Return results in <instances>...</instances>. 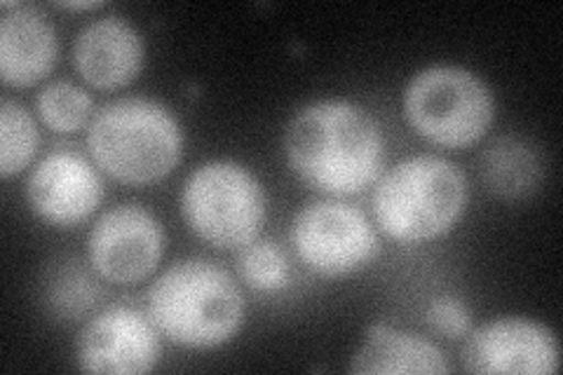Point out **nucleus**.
Segmentation results:
<instances>
[{
	"label": "nucleus",
	"mask_w": 563,
	"mask_h": 375,
	"mask_svg": "<svg viewBox=\"0 0 563 375\" xmlns=\"http://www.w3.org/2000/svg\"><path fill=\"white\" fill-rule=\"evenodd\" d=\"M289 169L329 198H350L376 186L385 172V136L364 106L320 99L296 111L285 130Z\"/></svg>",
	"instance_id": "1"
},
{
	"label": "nucleus",
	"mask_w": 563,
	"mask_h": 375,
	"mask_svg": "<svg viewBox=\"0 0 563 375\" xmlns=\"http://www.w3.org/2000/svg\"><path fill=\"white\" fill-rule=\"evenodd\" d=\"M146 312L165 338L188 350L233 341L244 321V298L225 267L186 258L169 265L146 291Z\"/></svg>",
	"instance_id": "2"
},
{
	"label": "nucleus",
	"mask_w": 563,
	"mask_h": 375,
	"mask_svg": "<svg viewBox=\"0 0 563 375\" xmlns=\"http://www.w3.org/2000/svg\"><path fill=\"white\" fill-rule=\"evenodd\" d=\"M85 141L95 165L128 186L163 181L184 153L179 120L151 97H120L103 103L87 124Z\"/></svg>",
	"instance_id": "3"
},
{
	"label": "nucleus",
	"mask_w": 563,
	"mask_h": 375,
	"mask_svg": "<svg viewBox=\"0 0 563 375\" xmlns=\"http://www.w3.org/2000/svg\"><path fill=\"white\" fill-rule=\"evenodd\" d=\"M467 205L465 174L446 157L413 155L383 172L372 209L380 232L401 244L430 242L461 221Z\"/></svg>",
	"instance_id": "4"
},
{
	"label": "nucleus",
	"mask_w": 563,
	"mask_h": 375,
	"mask_svg": "<svg viewBox=\"0 0 563 375\" xmlns=\"http://www.w3.org/2000/svg\"><path fill=\"white\" fill-rule=\"evenodd\" d=\"M401 106L409 128L442 148L477 144L496 118L490 87L474 70L451 64L418 70L404 87Z\"/></svg>",
	"instance_id": "5"
},
{
	"label": "nucleus",
	"mask_w": 563,
	"mask_h": 375,
	"mask_svg": "<svg viewBox=\"0 0 563 375\" xmlns=\"http://www.w3.org/2000/svg\"><path fill=\"white\" fill-rule=\"evenodd\" d=\"M181 217L202 242L240 252L258 240L268 217V195L250 167L235 159H211L186 178Z\"/></svg>",
	"instance_id": "6"
},
{
	"label": "nucleus",
	"mask_w": 563,
	"mask_h": 375,
	"mask_svg": "<svg viewBox=\"0 0 563 375\" xmlns=\"http://www.w3.org/2000/svg\"><path fill=\"white\" fill-rule=\"evenodd\" d=\"M289 240L296 256L322 277H345L380 254V240L366 213L339 198L296 211Z\"/></svg>",
	"instance_id": "7"
},
{
	"label": "nucleus",
	"mask_w": 563,
	"mask_h": 375,
	"mask_svg": "<svg viewBox=\"0 0 563 375\" xmlns=\"http://www.w3.org/2000/svg\"><path fill=\"white\" fill-rule=\"evenodd\" d=\"M165 254V230L141 205H118L90 228L87 263L92 271L118 287L148 279Z\"/></svg>",
	"instance_id": "8"
},
{
	"label": "nucleus",
	"mask_w": 563,
	"mask_h": 375,
	"mask_svg": "<svg viewBox=\"0 0 563 375\" xmlns=\"http://www.w3.org/2000/svg\"><path fill=\"white\" fill-rule=\"evenodd\" d=\"M161 354V331L148 312L132 306H111L92 315L76 343L78 368L101 375L148 373Z\"/></svg>",
	"instance_id": "9"
},
{
	"label": "nucleus",
	"mask_w": 563,
	"mask_h": 375,
	"mask_svg": "<svg viewBox=\"0 0 563 375\" xmlns=\"http://www.w3.org/2000/svg\"><path fill=\"white\" fill-rule=\"evenodd\" d=\"M461 360L467 373L552 375L561 366L554 331L528 317H498L470 331Z\"/></svg>",
	"instance_id": "10"
},
{
	"label": "nucleus",
	"mask_w": 563,
	"mask_h": 375,
	"mask_svg": "<svg viewBox=\"0 0 563 375\" xmlns=\"http://www.w3.org/2000/svg\"><path fill=\"white\" fill-rule=\"evenodd\" d=\"M103 200V181L90 159L74 148L47 153L26 178V202L41 221L70 228L87 221Z\"/></svg>",
	"instance_id": "11"
},
{
	"label": "nucleus",
	"mask_w": 563,
	"mask_h": 375,
	"mask_svg": "<svg viewBox=\"0 0 563 375\" xmlns=\"http://www.w3.org/2000/svg\"><path fill=\"white\" fill-rule=\"evenodd\" d=\"M74 66L97 89L125 87L144 68V41L122 16H99L80 29L74 43Z\"/></svg>",
	"instance_id": "12"
},
{
	"label": "nucleus",
	"mask_w": 563,
	"mask_h": 375,
	"mask_svg": "<svg viewBox=\"0 0 563 375\" xmlns=\"http://www.w3.org/2000/svg\"><path fill=\"white\" fill-rule=\"evenodd\" d=\"M0 8V78L8 87L41 82L59 57L55 24L35 5L3 3Z\"/></svg>",
	"instance_id": "13"
},
{
	"label": "nucleus",
	"mask_w": 563,
	"mask_h": 375,
	"mask_svg": "<svg viewBox=\"0 0 563 375\" xmlns=\"http://www.w3.org/2000/svg\"><path fill=\"white\" fill-rule=\"evenodd\" d=\"M444 352L426 335L393 329L387 324L368 327L362 348L352 356L350 373L360 375H413L449 373Z\"/></svg>",
	"instance_id": "14"
},
{
	"label": "nucleus",
	"mask_w": 563,
	"mask_h": 375,
	"mask_svg": "<svg viewBox=\"0 0 563 375\" xmlns=\"http://www.w3.org/2000/svg\"><path fill=\"white\" fill-rule=\"evenodd\" d=\"M486 188L503 200H519L531 195L542 181L538 151L517 134L493 139L479 159Z\"/></svg>",
	"instance_id": "15"
},
{
	"label": "nucleus",
	"mask_w": 563,
	"mask_h": 375,
	"mask_svg": "<svg viewBox=\"0 0 563 375\" xmlns=\"http://www.w3.org/2000/svg\"><path fill=\"white\" fill-rule=\"evenodd\" d=\"M103 298L99 282L78 258H66L49 267L43 282V306L47 315L70 324L92 315Z\"/></svg>",
	"instance_id": "16"
},
{
	"label": "nucleus",
	"mask_w": 563,
	"mask_h": 375,
	"mask_svg": "<svg viewBox=\"0 0 563 375\" xmlns=\"http://www.w3.org/2000/svg\"><path fill=\"white\" fill-rule=\"evenodd\" d=\"M41 148V132L20 101H0V176L12 178L31 165Z\"/></svg>",
	"instance_id": "17"
},
{
	"label": "nucleus",
	"mask_w": 563,
	"mask_h": 375,
	"mask_svg": "<svg viewBox=\"0 0 563 375\" xmlns=\"http://www.w3.org/2000/svg\"><path fill=\"white\" fill-rule=\"evenodd\" d=\"M35 111L52 132L70 134L90 124L95 101L90 92L76 82L52 80L35 97Z\"/></svg>",
	"instance_id": "18"
},
{
	"label": "nucleus",
	"mask_w": 563,
	"mask_h": 375,
	"mask_svg": "<svg viewBox=\"0 0 563 375\" xmlns=\"http://www.w3.org/2000/svg\"><path fill=\"white\" fill-rule=\"evenodd\" d=\"M238 275L246 287L261 294H277L287 289L291 265L287 254L273 240H254L238 252Z\"/></svg>",
	"instance_id": "19"
},
{
	"label": "nucleus",
	"mask_w": 563,
	"mask_h": 375,
	"mask_svg": "<svg viewBox=\"0 0 563 375\" xmlns=\"http://www.w3.org/2000/svg\"><path fill=\"white\" fill-rule=\"evenodd\" d=\"M426 319L430 329L444 338H465L472 331V310L465 300L451 294H442L428 302Z\"/></svg>",
	"instance_id": "20"
},
{
	"label": "nucleus",
	"mask_w": 563,
	"mask_h": 375,
	"mask_svg": "<svg viewBox=\"0 0 563 375\" xmlns=\"http://www.w3.org/2000/svg\"><path fill=\"white\" fill-rule=\"evenodd\" d=\"M62 10H97V8H103V3H95V0H90V3H57Z\"/></svg>",
	"instance_id": "21"
}]
</instances>
